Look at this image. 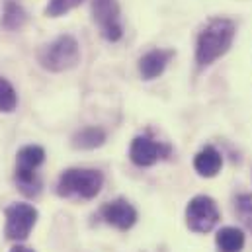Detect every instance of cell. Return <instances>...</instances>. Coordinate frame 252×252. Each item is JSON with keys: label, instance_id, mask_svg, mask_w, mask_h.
<instances>
[{"label": "cell", "instance_id": "3957f363", "mask_svg": "<svg viewBox=\"0 0 252 252\" xmlns=\"http://www.w3.org/2000/svg\"><path fill=\"white\" fill-rule=\"evenodd\" d=\"M39 64L51 72H63L80 61V47L72 35H59L55 41L45 45L39 55Z\"/></svg>", "mask_w": 252, "mask_h": 252}, {"label": "cell", "instance_id": "e0dca14e", "mask_svg": "<svg viewBox=\"0 0 252 252\" xmlns=\"http://www.w3.org/2000/svg\"><path fill=\"white\" fill-rule=\"evenodd\" d=\"M82 0H49L47 8H45V14L51 16V18H59L66 12H70L72 8L80 6Z\"/></svg>", "mask_w": 252, "mask_h": 252}, {"label": "cell", "instance_id": "9a60e30c", "mask_svg": "<svg viewBox=\"0 0 252 252\" xmlns=\"http://www.w3.org/2000/svg\"><path fill=\"white\" fill-rule=\"evenodd\" d=\"M16 106H18V94L14 86L6 78L0 76V112L10 114L16 110Z\"/></svg>", "mask_w": 252, "mask_h": 252}, {"label": "cell", "instance_id": "52a82bcc", "mask_svg": "<svg viewBox=\"0 0 252 252\" xmlns=\"http://www.w3.org/2000/svg\"><path fill=\"white\" fill-rule=\"evenodd\" d=\"M92 16L98 24L102 35L108 41H118L124 35L120 22V4L118 0H92Z\"/></svg>", "mask_w": 252, "mask_h": 252}, {"label": "cell", "instance_id": "30bf717a", "mask_svg": "<svg viewBox=\"0 0 252 252\" xmlns=\"http://www.w3.org/2000/svg\"><path fill=\"white\" fill-rule=\"evenodd\" d=\"M174 55V51H162V49H153L149 53H145L139 59V72L145 80H153L157 76H160L166 68V64L170 61V57Z\"/></svg>", "mask_w": 252, "mask_h": 252}, {"label": "cell", "instance_id": "ac0fdd59", "mask_svg": "<svg viewBox=\"0 0 252 252\" xmlns=\"http://www.w3.org/2000/svg\"><path fill=\"white\" fill-rule=\"evenodd\" d=\"M10 252H33L32 249H28V247H22V245H18V247H14Z\"/></svg>", "mask_w": 252, "mask_h": 252}, {"label": "cell", "instance_id": "8992f818", "mask_svg": "<svg viewBox=\"0 0 252 252\" xmlns=\"http://www.w3.org/2000/svg\"><path fill=\"white\" fill-rule=\"evenodd\" d=\"M219 221L217 203L209 195H195L186 207V223L193 233H209Z\"/></svg>", "mask_w": 252, "mask_h": 252}, {"label": "cell", "instance_id": "5bb4252c", "mask_svg": "<svg viewBox=\"0 0 252 252\" xmlns=\"http://www.w3.org/2000/svg\"><path fill=\"white\" fill-rule=\"evenodd\" d=\"M26 10L22 8V4H18L16 0H6L4 4V16H2V26L6 30H20L26 24Z\"/></svg>", "mask_w": 252, "mask_h": 252}, {"label": "cell", "instance_id": "7c38bea8", "mask_svg": "<svg viewBox=\"0 0 252 252\" xmlns=\"http://www.w3.org/2000/svg\"><path fill=\"white\" fill-rule=\"evenodd\" d=\"M104 141H106V131L102 127H84L74 133L72 147L74 149H96L104 145Z\"/></svg>", "mask_w": 252, "mask_h": 252}, {"label": "cell", "instance_id": "7a4b0ae2", "mask_svg": "<svg viewBox=\"0 0 252 252\" xmlns=\"http://www.w3.org/2000/svg\"><path fill=\"white\" fill-rule=\"evenodd\" d=\"M104 176L100 170L92 168H68L64 170L57 184V193L63 197L92 199L100 193Z\"/></svg>", "mask_w": 252, "mask_h": 252}, {"label": "cell", "instance_id": "5b68a950", "mask_svg": "<svg viewBox=\"0 0 252 252\" xmlns=\"http://www.w3.org/2000/svg\"><path fill=\"white\" fill-rule=\"evenodd\" d=\"M6 215V227H4V235L10 241H26L37 221V209L30 203H14L10 207H6L4 211Z\"/></svg>", "mask_w": 252, "mask_h": 252}, {"label": "cell", "instance_id": "4fadbf2b", "mask_svg": "<svg viewBox=\"0 0 252 252\" xmlns=\"http://www.w3.org/2000/svg\"><path fill=\"white\" fill-rule=\"evenodd\" d=\"M215 243L221 252H241L245 247V235L237 227H225L217 233Z\"/></svg>", "mask_w": 252, "mask_h": 252}, {"label": "cell", "instance_id": "2e32d148", "mask_svg": "<svg viewBox=\"0 0 252 252\" xmlns=\"http://www.w3.org/2000/svg\"><path fill=\"white\" fill-rule=\"evenodd\" d=\"M235 211H237L239 219L243 221V225L249 231H252V193H243V195L237 197Z\"/></svg>", "mask_w": 252, "mask_h": 252}, {"label": "cell", "instance_id": "ba28073f", "mask_svg": "<svg viewBox=\"0 0 252 252\" xmlns=\"http://www.w3.org/2000/svg\"><path fill=\"white\" fill-rule=\"evenodd\" d=\"M170 155V147L157 143L155 139L147 137V135H139L131 141L129 147V158L137 164V166H151L160 158H166Z\"/></svg>", "mask_w": 252, "mask_h": 252}, {"label": "cell", "instance_id": "6da1fadb", "mask_svg": "<svg viewBox=\"0 0 252 252\" xmlns=\"http://www.w3.org/2000/svg\"><path fill=\"white\" fill-rule=\"evenodd\" d=\"M235 24L227 18H213L203 28L195 45V61L205 66L225 55L235 39Z\"/></svg>", "mask_w": 252, "mask_h": 252}, {"label": "cell", "instance_id": "9c48e42d", "mask_svg": "<svg viewBox=\"0 0 252 252\" xmlns=\"http://www.w3.org/2000/svg\"><path fill=\"white\" fill-rule=\"evenodd\" d=\"M102 219L108 223V225H112V227H116V229H120V231H127V229H131L133 225H135V221H137V211H135V207L124 199V197H120V199H114V201H108L104 207H102Z\"/></svg>", "mask_w": 252, "mask_h": 252}, {"label": "cell", "instance_id": "277c9868", "mask_svg": "<svg viewBox=\"0 0 252 252\" xmlns=\"http://www.w3.org/2000/svg\"><path fill=\"white\" fill-rule=\"evenodd\" d=\"M45 160V151L37 145H28L18 151L16 157V184L26 195H37L41 182L37 178V168Z\"/></svg>", "mask_w": 252, "mask_h": 252}, {"label": "cell", "instance_id": "8fae6325", "mask_svg": "<svg viewBox=\"0 0 252 252\" xmlns=\"http://www.w3.org/2000/svg\"><path fill=\"white\" fill-rule=\"evenodd\" d=\"M221 166H223V158L215 147H203L193 158L195 172L205 178H213L221 170Z\"/></svg>", "mask_w": 252, "mask_h": 252}]
</instances>
